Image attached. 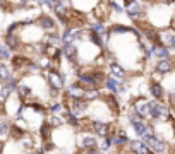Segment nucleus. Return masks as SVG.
I'll use <instances>...</instances> for the list:
<instances>
[{"label": "nucleus", "mask_w": 175, "mask_h": 154, "mask_svg": "<svg viewBox=\"0 0 175 154\" xmlns=\"http://www.w3.org/2000/svg\"><path fill=\"white\" fill-rule=\"evenodd\" d=\"M172 46L175 48V36H173V41H172Z\"/></svg>", "instance_id": "obj_29"}, {"label": "nucleus", "mask_w": 175, "mask_h": 154, "mask_svg": "<svg viewBox=\"0 0 175 154\" xmlns=\"http://www.w3.org/2000/svg\"><path fill=\"white\" fill-rule=\"evenodd\" d=\"M155 55L158 57L160 60H168V57H170V53H168L167 48H155V51H153Z\"/></svg>", "instance_id": "obj_11"}, {"label": "nucleus", "mask_w": 175, "mask_h": 154, "mask_svg": "<svg viewBox=\"0 0 175 154\" xmlns=\"http://www.w3.org/2000/svg\"><path fill=\"white\" fill-rule=\"evenodd\" d=\"M19 94L23 96V98L29 96V88H26V86H19Z\"/></svg>", "instance_id": "obj_22"}, {"label": "nucleus", "mask_w": 175, "mask_h": 154, "mask_svg": "<svg viewBox=\"0 0 175 154\" xmlns=\"http://www.w3.org/2000/svg\"><path fill=\"white\" fill-rule=\"evenodd\" d=\"M0 79H4V81H9L11 75H9V69L4 65V63H0Z\"/></svg>", "instance_id": "obj_16"}, {"label": "nucleus", "mask_w": 175, "mask_h": 154, "mask_svg": "<svg viewBox=\"0 0 175 154\" xmlns=\"http://www.w3.org/2000/svg\"><path fill=\"white\" fill-rule=\"evenodd\" d=\"M67 94H69V98L71 99H81V98H84L86 91H84L82 86H71L69 91H67Z\"/></svg>", "instance_id": "obj_2"}, {"label": "nucleus", "mask_w": 175, "mask_h": 154, "mask_svg": "<svg viewBox=\"0 0 175 154\" xmlns=\"http://www.w3.org/2000/svg\"><path fill=\"white\" fill-rule=\"evenodd\" d=\"M48 122H50V125H60V123H62V120H60L59 117H52Z\"/></svg>", "instance_id": "obj_26"}, {"label": "nucleus", "mask_w": 175, "mask_h": 154, "mask_svg": "<svg viewBox=\"0 0 175 154\" xmlns=\"http://www.w3.org/2000/svg\"><path fill=\"white\" fill-rule=\"evenodd\" d=\"M7 130H9V123L5 120H0V135L7 134Z\"/></svg>", "instance_id": "obj_19"}, {"label": "nucleus", "mask_w": 175, "mask_h": 154, "mask_svg": "<svg viewBox=\"0 0 175 154\" xmlns=\"http://www.w3.org/2000/svg\"><path fill=\"white\" fill-rule=\"evenodd\" d=\"M7 45L9 46H17V40L14 34H7Z\"/></svg>", "instance_id": "obj_20"}, {"label": "nucleus", "mask_w": 175, "mask_h": 154, "mask_svg": "<svg viewBox=\"0 0 175 154\" xmlns=\"http://www.w3.org/2000/svg\"><path fill=\"white\" fill-rule=\"evenodd\" d=\"M0 152H2V144H0Z\"/></svg>", "instance_id": "obj_31"}, {"label": "nucleus", "mask_w": 175, "mask_h": 154, "mask_svg": "<svg viewBox=\"0 0 175 154\" xmlns=\"http://www.w3.org/2000/svg\"><path fill=\"white\" fill-rule=\"evenodd\" d=\"M98 96H100V92L98 91H94V89H88L86 94H84V99H93V98H98Z\"/></svg>", "instance_id": "obj_17"}, {"label": "nucleus", "mask_w": 175, "mask_h": 154, "mask_svg": "<svg viewBox=\"0 0 175 154\" xmlns=\"http://www.w3.org/2000/svg\"><path fill=\"white\" fill-rule=\"evenodd\" d=\"M79 144H81V147H86V149H94V146H96V139H94L93 135H82L81 139H79Z\"/></svg>", "instance_id": "obj_3"}, {"label": "nucleus", "mask_w": 175, "mask_h": 154, "mask_svg": "<svg viewBox=\"0 0 175 154\" xmlns=\"http://www.w3.org/2000/svg\"><path fill=\"white\" fill-rule=\"evenodd\" d=\"M48 81H50V84H52V88H53V89H60V88L63 86L62 77H60L57 72H50V75H48Z\"/></svg>", "instance_id": "obj_4"}, {"label": "nucleus", "mask_w": 175, "mask_h": 154, "mask_svg": "<svg viewBox=\"0 0 175 154\" xmlns=\"http://www.w3.org/2000/svg\"><path fill=\"white\" fill-rule=\"evenodd\" d=\"M151 92L155 98H163V88H161L158 82H155V84H151Z\"/></svg>", "instance_id": "obj_12"}, {"label": "nucleus", "mask_w": 175, "mask_h": 154, "mask_svg": "<svg viewBox=\"0 0 175 154\" xmlns=\"http://www.w3.org/2000/svg\"><path fill=\"white\" fill-rule=\"evenodd\" d=\"M79 82H81V84H86V86H96L98 79L93 75H88V74H81V75H79Z\"/></svg>", "instance_id": "obj_9"}, {"label": "nucleus", "mask_w": 175, "mask_h": 154, "mask_svg": "<svg viewBox=\"0 0 175 154\" xmlns=\"http://www.w3.org/2000/svg\"><path fill=\"white\" fill-rule=\"evenodd\" d=\"M11 57V51L7 46H0V58H9Z\"/></svg>", "instance_id": "obj_18"}, {"label": "nucleus", "mask_w": 175, "mask_h": 154, "mask_svg": "<svg viewBox=\"0 0 175 154\" xmlns=\"http://www.w3.org/2000/svg\"><path fill=\"white\" fill-rule=\"evenodd\" d=\"M127 7H129V9H127V14H129L132 19L139 17V14L142 12L141 4H134V2H132V4H127Z\"/></svg>", "instance_id": "obj_6"}, {"label": "nucleus", "mask_w": 175, "mask_h": 154, "mask_svg": "<svg viewBox=\"0 0 175 154\" xmlns=\"http://www.w3.org/2000/svg\"><path fill=\"white\" fill-rule=\"evenodd\" d=\"M84 154H100V152H98L96 149H90V151H86Z\"/></svg>", "instance_id": "obj_28"}, {"label": "nucleus", "mask_w": 175, "mask_h": 154, "mask_svg": "<svg viewBox=\"0 0 175 154\" xmlns=\"http://www.w3.org/2000/svg\"><path fill=\"white\" fill-rule=\"evenodd\" d=\"M144 144L149 147V149H153L156 154H160V152H165L167 151V146H165V142H161L160 139H156L155 135H144Z\"/></svg>", "instance_id": "obj_1"}, {"label": "nucleus", "mask_w": 175, "mask_h": 154, "mask_svg": "<svg viewBox=\"0 0 175 154\" xmlns=\"http://www.w3.org/2000/svg\"><path fill=\"white\" fill-rule=\"evenodd\" d=\"M110 70H112V74L115 75L117 81H124L125 72H124V69H122L120 65H117V63H112V65H110Z\"/></svg>", "instance_id": "obj_10"}, {"label": "nucleus", "mask_w": 175, "mask_h": 154, "mask_svg": "<svg viewBox=\"0 0 175 154\" xmlns=\"http://www.w3.org/2000/svg\"><path fill=\"white\" fill-rule=\"evenodd\" d=\"M41 135H43V137H48L50 135V127H48V125H43V127H41Z\"/></svg>", "instance_id": "obj_25"}, {"label": "nucleus", "mask_w": 175, "mask_h": 154, "mask_svg": "<svg viewBox=\"0 0 175 154\" xmlns=\"http://www.w3.org/2000/svg\"><path fill=\"white\" fill-rule=\"evenodd\" d=\"M173 130H175V128H173Z\"/></svg>", "instance_id": "obj_32"}, {"label": "nucleus", "mask_w": 175, "mask_h": 154, "mask_svg": "<svg viewBox=\"0 0 175 154\" xmlns=\"http://www.w3.org/2000/svg\"><path fill=\"white\" fill-rule=\"evenodd\" d=\"M172 69H173L172 60H158V63H156V70H158V72L167 74V72H170Z\"/></svg>", "instance_id": "obj_5"}, {"label": "nucleus", "mask_w": 175, "mask_h": 154, "mask_svg": "<svg viewBox=\"0 0 175 154\" xmlns=\"http://www.w3.org/2000/svg\"><path fill=\"white\" fill-rule=\"evenodd\" d=\"M132 151L136 154H149V147L146 146L144 142H139V140H134L132 142Z\"/></svg>", "instance_id": "obj_7"}, {"label": "nucleus", "mask_w": 175, "mask_h": 154, "mask_svg": "<svg viewBox=\"0 0 175 154\" xmlns=\"http://www.w3.org/2000/svg\"><path fill=\"white\" fill-rule=\"evenodd\" d=\"M60 110H62V106H60L59 103H55V105H53V106H52V111H55V113H59Z\"/></svg>", "instance_id": "obj_27"}, {"label": "nucleus", "mask_w": 175, "mask_h": 154, "mask_svg": "<svg viewBox=\"0 0 175 154\" xmlns=\"http://www.w3.org/2000/svg\"><path fill=\"white\" fill-rule=\"evenodd\" d=\"M40 24H41V28H45V29H52L53 28V21L50 17H46V15L40 17Z\"/></svg>", "instance_id": "obj_14"}, {"label": "nucleus", "mask_w": 175, "mask_h": 154, "mask_svg": "<svg viewBox=\"0 0 175 154\" xmlns=\"http://www.w3.org/2000/svg\"><path fill=\"white\" fill-rule=\"evenodd\" d=\"M173 29H175V19H173Z\"/></svg>", "instance_id": "obj_30"}, {"label": "nucleus", "mask_w": 175, "mask_h": 154, "mask_svg": "<svg viewBox=\"0 0 175 154\" xmlns=\"http://www.w3.org/2000/svg\"><path fill=\"white\" fill-rule=\"evenodd\" d=\"M63 55L67 57L69 60H74V57H76V48L72 46V45H67V46L63 48Z\"/></svg>", "instance_id": "obj_13"}, {"label": "nucleus", "mask_w": 175, "mask_h": 154, "mask_svg": "<svg viewBox=\"0 0 175 154\" xmlns=\"http://www.w3.org/2000/svg\"><path fill=\"white\" fill-rule=\"evenodd\" d=\"M91 28H93L94 33H103V31H105V26H103V24H100V22H94V24L91 26Z\"/></svg>", "instance_id": "obj_21"}, {"label": "nucleus", "mask_w": 175, "mask_h": 154, "mask_svg": "<svg viewBox=\"0 0 175 154\" xmlns=\"http://www.w3.org/2000/svg\"><path fill=\"white\" fill-rule=\"evenodd\" d=\"M93 128H94V132H96L98 135H101V137H105L108 134V125L103 123V122H94Z\"/></svg>", "instance_id": "obj_8"}, {"label": "nucleus", "mask_w": 175, "mask_h": 154, "mask_svg": "<svg viewBox=\"0 0 175 154\" xmlns=\"http://www.w3.org/2000/svg\"><path fill=\"white\" fill-rule=\"evenodd\" d=\"M105 84H107V88L110 89V91H115L117 86H119V81H117L115 77H108L107 81H105Z\"/></svg>", "instance_id": "obj_15"}, {"label": "nucleus", "mask_w": 175, "mask_h": 154, "mask_svg": "<svg viewBox=\"0 0 175 154\" xmlns=\"http://www.w3.org/2000/svg\"><path fill=\"white\" fill-rule=\"evenodd\" d=\"M112 139H110V137H108V139H105L103 140V144H101V149H103V151H107L108 149V147H110V146H112Z\"/></svg>", "instance_id": "obj_24"}, {"label": "nucleus", "mask_w": 175, "mask_h": 154, "mask_svg": "<svg viewBox=\"0 0 175 154\" xmlns=\"http://www.w3.org/2000/svg\"><path fill=\"white\" fill-rule=\"evenodd\" d=\"M67 122H69V123H72V125H77L79 123L77 118H76V115H72V113H67Z\"/></svg>", "instance_id": "obj_23"}]
</instances>
